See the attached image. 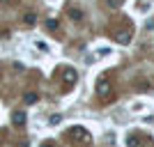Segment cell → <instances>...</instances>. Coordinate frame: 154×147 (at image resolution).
<instances>
[{"label":"cell","mask_w":154,"mask_h":147,"mask_svg":"<svg viewBox=\"0 0 154 147\" xmlns=\"http://www.w3.org/2000/svg\"><path fill=\"white\" fill-rule=\"evenodd\" d=\"M64 83H67V85H74V83H76V71H74V69H67V71H64Z\"/></svg>","instance_id":"7"},{"label":"cell","mask_w":154,"mask_h":147,"mask_svg":"<svg viewBox=\"0 0 154 147\" xmlns=\"http://www.w3.org/2000/svg\"><path fill=\"white\" fill-rule=\"evenodd\" d=\"M69 138L74 142H88L90 140V133H88L83 127H71L69 129Z\"/></svg>","instance_id":"1"},{"label":"cell","mask_w":154,"mask_h":147,"mask_svg":"<svg viewBox=\"0 0 154 147\" xmlns=\"http://www.w3.org/2000/svg\"><path fill=\"white\" fill-rule=\"evenodd\" d=\"M115 41H120V44H129V41H131V32H129V30L117 32V35H115Z\"/></svg>","instance_id":"4"},{"label":"cell","mask_w":154,"mask_h":147,"mask_svg":"<svg viewBox=\"0 0 154 147\" xmlns=\"http://www.w3.org/2000/svg\"><path fill=\"white\" fill-rule=\"evenodd\" d=\"M127 145L129 147H136V145H138V140H136L134 136H129V138H127Z\"/></svg>","instance_id":"11"},{"label":"cell","mask_w":154,"mask_h":147,"mask_svg":"<svg viewBox=\"0 0 154 147\" xmlns=\"http://www.w3.org/2000/svg\"><path fill=\"white\" fill-rule=\"evenodd\" d=\"M0 2H7V0H0Z\"/></svg>","instance_id":"16"},{"label":"cell","mask_w":154,"mask_h":147,"mask_svg":"<svg viewBox=\"0 0 154 147\" xmlns=\"http://www.w3.org/2000/svg\"><path fill=\"white\" fill-rule=\"evenodd\" d=\"M23 101H26V103H35V101H37V94H35V92H28V94L23 96Z\"/></svg>","instance_id":"9"},{"label":"cell","mask_w":154,"mask_h":147,"mask_svg":"<svg viewBox=\"0 0 154 147\" xmlns=\"http://www.w3.org/2000/svg\"><path fill=\"white\" fill-rule=\"evenodd\" d=\"M48 122H51V124H58V122H60V115H51V120H48Z\"/></svg>","instance_id":"12"},{"label":"cell","mask_w":154,"mask_h":147,"mask_svg":"<svg viewBox=\"0 0 154 147\" xmlns=\"http://www.w3.org/2000/svg\"><path fill=\"white\" fill-rule=\"evenodd\" d=\"M23 23H26V26H35V23H37V14L35 12H26L23 14Z\"/></svg>","instance_id":"5"},{"label":"cell","mask_w":154,"mask_h":147,"mask_svg":"<svg viewBox=\"0 0 154 147\" xmlns=\"http://www.w3.org/2000/svg\"><path fill=\"white\" fill-rule=\"evenodd\" d=\"M110 90H113L110 81H99V85H97V92H99L101 96H110Z\"/></svg>","instance_id":"2"},{"label":"cell","mask_w":154,"mask_h":147,"mask_svg":"<svg viewBox=\"0 0 154 147\" xmlns=\"http://www.w3.org/2000/svg\"><path fill=\"white\" fill-rule=\"evenodd\" d=\"M42 147H55V145H53V142H44Z\"/></svg>","instance_id":"14"},{"label":"cell","mask_w":154,"mask_h":147,"mask_svg":"<svg viewBox=\"0 0 154 147\" xmlns=\"http://www.w3.org/2000/svg\"><path fill=\"white\" fill-rule=\"evenodd\" d=\"M12 124L14 127H23V124H26V113H23V110L12 113Z\"/></svg>","instance_id":"3"},{"label":"cell","mask_w":154,"mask_h":147,"mask_svg":"<svg viewBox=\"0 0 154 147\" xmlns=\"http://www.w3.org/2000/svg\"><path fill=\"white\" fill-rule=\"evenodd\" d=\"M44 26H46V30H58V28H60V23H58L55 19H48V21L44 23Z\"/></svg>","instance_id":"8"},{"label":"cell","mask_w":154,"mask_h":147,"mask_svg":"<svg viewBox=\"0 0 154 147\" xmlns=\"http://www.w3.org/2000/svg\"><path fill=\"white\" fill-rule=\"evenodd\" d=\"M106 2H108V7L117 9V7H122V2H124V0H106Z\"/></svg>","instance_id":"10"},{"label":"cell","mask_w":154,"mask_h":147,"mask_svg":"<svg viewBox=\"0 0 154 147\" xmlns=\"http://www.w3.org/2000/svg\"><path fill=\"white\" fill-rule=\"evenodd\" d=\"M67 14H69V19H71V21H76V23H78L81 19H83V12H81L78 7H71V9H69Z\"/></svg>","instance_id":"6"},{"label":"cell","mask_w":154,"mask_h":147,"mask_svg":"<svg viewBox=\"0 0 154 147\" xmlns=\"http://www.w3.org/2000/svg\"><path fill=\"white\" fill-rule=\"evenodd\" d=\"M2 37H5V32H2V30H0V39H2Z\"/></svg>","instance_id":"15"},{"label":"cell","mask_w":154,"mask_h":147,"mask_svg":"<svg viewBox=\"0 0 154 147\" xmlns=\"http://www.w3.org/2000/svg\"><path fill=\"white\" fill-rule=\"evenodd\" d=\"M37 48H42V51H48V46H46L44 41H37Z\"/></svg>","instance_id":"13"}]
</instances>
